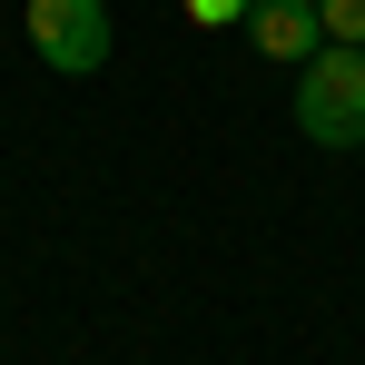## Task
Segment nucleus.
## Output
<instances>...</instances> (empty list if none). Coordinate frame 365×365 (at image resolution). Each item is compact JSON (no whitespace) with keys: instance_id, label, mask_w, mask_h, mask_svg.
I'll return each mask as SVG.
<instances>
[{"instance_id":"nucleus-3","label":"nucleus","mask_w":365,"mask_h":365,"mask_svg":"<svg viewBox=\"0 0 365 365\" xmlns=\"http://www.w3.org/2000/svg\"><path fill=\"white\" fill-rule=\"evenodd\" d=\"M247 50L257 60H277V69H306L316 50H326V20H316V0H247Z\"/></svg>"},{"instance_id":"nucleus-1","label":"nucleus","mask_w":365,"mask_h":365,"mask_svg":"<svg viewBox=\"0 0 365 365\" xmlns=\"http://www.w3.org/2000/svg\"><path fill=\"white\" fill-rule=\"evenodd\" d=\"M297 128L316 148H365V50L356 40H326L297 69Z\"/></svg>"},{"instance_id":"nucleus-2","label":"nucleus","mask_w":365,"mask_h":365,"mask_svg":"<svg viewBox=\"0 0 365 365\" xmlns=\"http://www.w3.org/2000/svg\"><path fill=\"white\" fill-rule=\"evenodd\" d=\"M30 50L60 79L109 69V0H30Z\"/></svg>"},{"instance_id":"nucleus-4","label":"nucleus","mask_w":365,"mask_h":365,"mask_svg":"<svg viewBox=\"0 0 365 365\" xmlns=\"http://www.w3.org/2000/svg\"><path fill=\"white\" fill-rule=\"evenodd\" d=\"M316 20H326V40H356L365 50V0H316Z\"/></svg>"},{"instance_id":"nucleus-5","label":"nucleus","mask_w":365,"mask_h":365,"mask_svg":"<svg viewBox=\"0 0 365 365\" xmlns=\"http://www.w3.org/2000/svg\"><path fill=\"white\" fill-rule=\"evenodd\" d=\"M187 20H247V0H187Z\"/></svg>"}]
</instances>
